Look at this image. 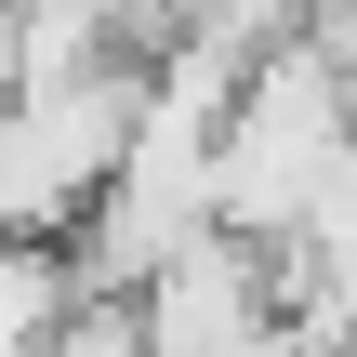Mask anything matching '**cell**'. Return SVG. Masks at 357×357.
<instances>
[{
	"mask_svg": "<svg viewBox=\"0 0 357 357\" xmlns=\"http://www.w3.org/2000/svg\"><path fill=\"white\" fill-rule=\"evenodd\" d=\"M331 185H357V79L331 66V40L278 26L238 53V79L212 106V225L291 238Z\"/></svg>",
	"mask_w": 357,
	"mask_h": 357,
	"instance_id": "obj_1",
	"label": "cell"
},
{
	"mask_svg": "<svg viewBox=\"0 0 357 357\" xmlns=\"http://www.w3.org/2000/svg\"><path fill=\"white\" fill-rule=\"evenodd\" d=\"M132 305H146V344H172V357H225V344H265V331H278L265 252H252L238 225H185V238L132 278Z\"/></svg>",
	"mask_w": 357,
	"mask_h": 357,
	"instance_id": "obj_2",
	"label": "cell"
}]
</instances>
